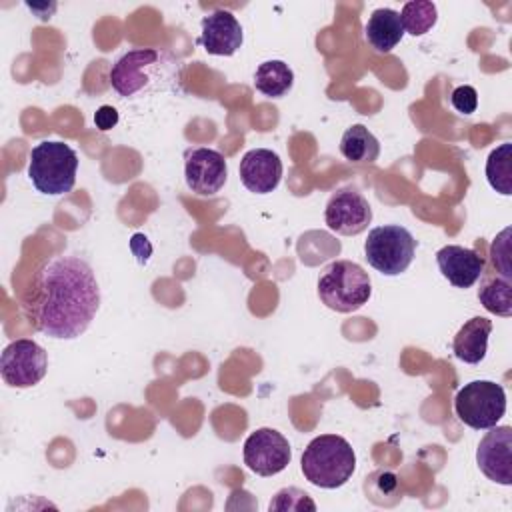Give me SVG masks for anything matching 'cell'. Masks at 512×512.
Listing matches in <instances>:
<instances>
[{
    "mask_svg": "<svg viewBox=\"0 0 512 512\" xmlns=\"http://www.w3.org/2000/svg\"><path fill=\"white\" fill-rule=\"evenodd\" d=\"M184 178L188 188L198 196H214L228 178L224 156L212 148H190L184 156Z\"/></svg>",
    "mask_w": 512,
    "mask_h": 512,
    "instance_id": "cell-10",
    "label": "cell"
},
{
    "mask_svg": "<svg viewBox=\"0 0 512 512\" xmlns=\"http://www.w3.org/2000/svg\"><path fill=\"white\" fill-rule=\"evenodd\" d=\"M450 102L460 114H474L478 108V92L474 86H468V84L458 86L454 88Z\"/></svg>",
    "mask_w": 512,
    "mask_h": 512,
    "instance_id": "cell-25",
    "label": "cell"
},
{
    "mask_svg": "<svg viewBox=\"0 0 512 512\" xmlns=\"http://www.w3.org/2000/svg\"><path fill=\"white\" fill-rule=\"evenodd\" d=\"M292 460V448L274 428H258L244 440V464L258 476H274Z\"/></svg>",
    "mask_w": 512,
    "mask_h": 512,
    "instance_id": "cell-8",
    "label": "cell"
},
{
    "mask_svg": "<svg viewBox=\"0 0 512 512\" xmlns=\"http://www.w3.org/2000/svg\"><path fill=\"white\" fill-rule=\"evenodd\" d=\"M456 416L474 430H488L506 414V392L492 380H472L454 396Z\"/></svg>",
    "mask_w": 512,
    "mask_h": 512,
    "instance_id": "cell-6",
    "label": "cell"
},
{
    "mask_svg": "<svg viewBox=\"0 0 512 512\" xmlns=\"http://www.w3.org/2000/svg\"><path fill=\"white\" fill-rule=\"evenodd\" d=\"M294 84V72L284 60H266L254 72V88L268 98H282Z\"/></svg>",
    "mask_w": 512,
    "mask_h": 512,
    "instance_id": "cell-20",
    "label": "cell"
},
{
    "mask_svg": "<svg viewBox=\"0 0 512 512\" xmlns=\"http://www.w3.org/2000/svg\"><path fill=\"white\" fill-rule=\"evenodd\" d=\"M200 26V44L212 56H232L244 42L242 26L228 10H216L204 16Z\"/></svg>",
    "mask_w": 512,
    "mask_h": 512,
    "instance_id": "cell-14",
    "label": "cell"
},
{
    "mask_svg": "<svg viewBox=\"0 0 512 512\" xmlns=\"http://www.w3.org/2000/svg\"><path fill=\"white\" fill-rule=\"evenodd\" d=\"M476 464L480 472L502 486L512 484V428L492 426L476 448Z\"/></svg>",
    "mask_w": 512,
    "mask_h": 512,
    "instance_id": "cell-11",
    "label": "cell"
},
{
    "mask_svg": "<svg viewBox=\"0 0 512 512\" xmlns=\"http://www.w3.org/2000/svg\"><path fill=\"white\" fill-rule=\"evenodd\" d=\"M364 38L374 52L378 54L392 52L404 38L400 12L392 8L374 10L364 26Z\"/></svg>",
    "mask_w": 512,
    "mask_h": 512,
    "instance_id": "cell-16",
    "label": "cell"
},
{
    "mask_svg": "<svg viewBox=\"0 0 512 512\" xmlns=\"http://www.w3.org/2000/svg\"><path fill=\"white\" fill-rule=\"evenodd\" d=\"M400 20L404 32H408L410 36H424L428 30L434 28L438 20L436 4L430 0L406 2L400 12Z\"/></svg>",
    "mask_w": 512,
    "mask_h": 512,
    "instance_id": "cell-22",
    "label": "cell"
},
{
    "mask_svg": "<svg viewBox=\"0 0 512 512\" xmlns=\"http://www.w3.org/2000/svg\"><path fill=\"white\" fill-rule=\"evenodd\" d=\"M340 152L352 164H372L380 156V142L364 124H352L340 138Z\"/></svg>",
    "mask_w": 512,
    "mask_h": 512,
    "instance_id": "cell-19",
    "label": "cell"
},
{
    "mask_svg": "<svg viewBox=\"0 0 512 512\" xmlns=\"http://www.w3.org/2000/svg\"><path fill=\"white\" fill-rule=\"evenodd\" d=\"M326 226L342 236H356L372 222V208L368 200L352 186L338 188L324 210Z\"/></svg>",
    "mask_w": 512,
    "mask_h": 512,
    "instance_id": "cell-9",
    "label": "cell"
},
{
    "mask_svg": "<svg viewBox=\"0 0 512 512\" xmlns=\"http://www.w3.org/2000/svg\"><path fill=\"white\" fill-rule=\"evenodd\" d=\"M94 124H96V128L102 130V132L114 128V126L118 124V112H116V108H112V106H108V104L100 106V108L94 112Z\"/></svg>",
    "mask_w": 512,
    "mask_h": 512,
    "instance_id": "cell-26",
    "label": "cell"
},
{
    "mask_svg": "<svg viewBox=\"0 0 512 512\" xmlns=\"http://www.w3.org/2000/svg\"><path fill=\"white\" fill-rule=\"evenodd\" d=\"M436 264L442 276L456 288H470L484 272V258L472 250L458 244H446L436 252Z\"/></svg>",
    "mask_w": 512,
    "mask_h": 512,
    "instance_id": "cell-15",
    "label": "cell"
},
{
    "mask_svg": "<svg viewBox=\"0 0 512 512\" xmlns=\"http://www.w3.org/2000/svg\"><path fill=\"white\" fill-rule=\"evenodd\" d=\"M156 60H158V52L152 48L128 50L114 62L110 70L112 88L124 98L136 94L148 84Z\"/></svg>",
    "mask_w": 512,
    "mask_h": 512,
    "instance_id": "cell-12",
    "label": "cell"
},
{
    "mask_svg": "<svg viewBox=\"0 0 512 512\" xmlns=\"http://www.w3.org/2000/svg\"><path fill=\"white\" fill-rule=\"evenodd\" d=\"M416 254V240L412 232L400 224L376 226L368 232L364 242V256L368 264L384 276H400L408 270Z\"/></svg>",
    "mask_w": 512,
    "mask_h": 512,
    "instance_id": "cell-5",
    "label": "cell"
},
{
    "mask_svg": "<svg viewBox=\"0 0 512 512\" xmlns=\"http://www.w3.org/2000/svg\"><path fill=\"white\" fill-rule=\"evenodd\" d=\"M240 180L254 194H270L282 180V160L268 148L248 150L240 160Z\"/></svg>",
    "mask_w": 512,
    "mask_h": 512,
    "instance_id": "cell-13",
    "label": "cell"
},
{
    "mask_svg": "<svg viewBox=\"0 0 512 512\" xmlns=\"http://www.w3.org/2000/svg\"><path fill=\"white\" fill-rule=\"evenodd\" d=\"M268 510L270 512H314L316 510V504L314 500L300 488L296 486H288V488H282L274 494V498L270 500L268 504Z\"/></svg>",
    "mask_w": 512,
    "mask_h": 512,
    "instance_id": "cell-23",
    "label": "cell"
},
{
    "mask_svg": "<svg viewBox=\"0 0 512 512\" xmlns=\"http://www.w3.org/2000/svg\"><path fill=\"white\" fill-rule=\"evenodd\" d=\"M486 180L502 196L512 194V144L504 142L494 148L486 160Z\"/></svg>",
    "mask_w": 512,
    "mask_h": 512,
    "instance_id": "cell-21",
    "label": "cell"
},
{
    "mask_svg": "<svg viewBox=\"0 0 512 512\" xmlns=\"http://www.w3.org/2000/svg\"><path fill=\"white\" fill-rule=\"evenodd\" d=\"M372 294L368 272L352 260L332 262L318 280V296L334 312L350 314L362 308Z\"/></svg>",
    "mask_w": 512,
    "mask_h": 512,
    "instance_id": "cell-4",
    "label": "cell"
},
{
    "mask_svg": "<svg viewBox=\"0 0 512 512\" xmlns=\"http://www.w3.org/2000/svg\"><path fill=\"white\" fill-rule=\"evenodd\" d=\"M492 332V322L484 316H474L466 320L454 336L452 350L454 356L466 364H480L488 352V336Z\"/></svg>",
    "mask_w": 512,
    "mask_h": 512,
    "instance_id": "cell-17",
    "label": "cell"
},
{
    "mask_svg": "<svg viewBox=\"0 0 512 512\" xmlns=\"http://www.w3.org/2000/svg\"><path fill=\"white\" fill-rule=\"evenodd\" d=\"M130 248L134 252V256L138 258V264H146L148 256L152 254V246L148 242V238L144 234H134L130 240Z\"/></svg>",
    "mask_w": 512,
    "mask_h": 512,
    "instance_id": "cell-27",
    "label": "cell"
},
{
    "mask_svg": "<svg viewBox=\"0 0 512 512\" xmlns=\"http://www.w3.org/2000/svg\"><path fill=\"white\" fill-rule=\"evenodd\" d=\"M46 370L48 354L30 338H18L2 350L0 374L2 380L12 388L36 386L46 376Z\"/></svg>",
    "mask_w": 512,
    "mask_h": 512,
    "instance_id": "cell-7",
    "label": "cell"
},
{
    "mask_svg": "<svg viewBox=\"0 0 512 512\" xmlns=\"http://www.w3.org/2000/svg\"><path fill=\"white\" fill-rule=\"evenodd\" d=\"M510 228H504L490 246L492 268L504 276L512 278V250H510Z\"/></svg>",
    "mask_w": 512,
    "mask_h": 512,
    "instance_id": "cell-24",
    "label": "cell"
},
{
    "mask_svg": "<svg viewBox=\"0 0 512 512\" xmlns=\"http://www.w3.org/2000/svg\"><path fill=\"white\" fill-rule=\"evenodd\" d=\"M100 308V288L90 264L80 256L46 258L24 302L30 324L48 338L74 340L86 332Z\"/></svg>",
    "mask_w": 512,
    "mask_h": 512,
    "instance_id": "cell-1",
    "label": "cell"
},
{
    "mask_svg": "<svg viewBox=\"0 0 512 512\" xmlns=\"http://www.w3.org/2000/svg\"><path fill=\"white\" fill-rule=\"evenodd\" d=\"M480 278H482L478 288L480 304L496 316H502V318L512 316V278L496 272L494 268L490 272L484 270Z\"/></svg>",
    "mask_w": 512,
    "mask_h": 512,
    "instance_id": "cell-18",
    "label": "cell"
},
{
    "mask_svg": "<svg viewBox=\"0 0 512 512\" xmlns=\"http://www.w3.org/2000/svg\"><path fill=\"white\" fill-rule=\"evenodd\" d=\"M78 154L64 142L44 140L30 150L28 178L46 196L68 194L76 184Z\"/></svg>",
    "mask_w": 512,
    "mask_h": 512,
    "instance_id": "cell-3",
    "label": "cell"
},
{
    "mask_svg": "<svg viewBox=\"0 0 512 512\" xmlns=\"http://www.w3.org/2000/svg\"><path fill=\"white\" fill-rule=\"evenodd\" d=\"M300 468L312 486L334 490L352 478L356 470V454L346 438L338 434H322L310 440L304 448Z\"/></svg>",
    "mask_w": 512,
    "mask_h": 512,
    "instance_id": "cell-2",
    "label": "cell"
}]
</instances>
